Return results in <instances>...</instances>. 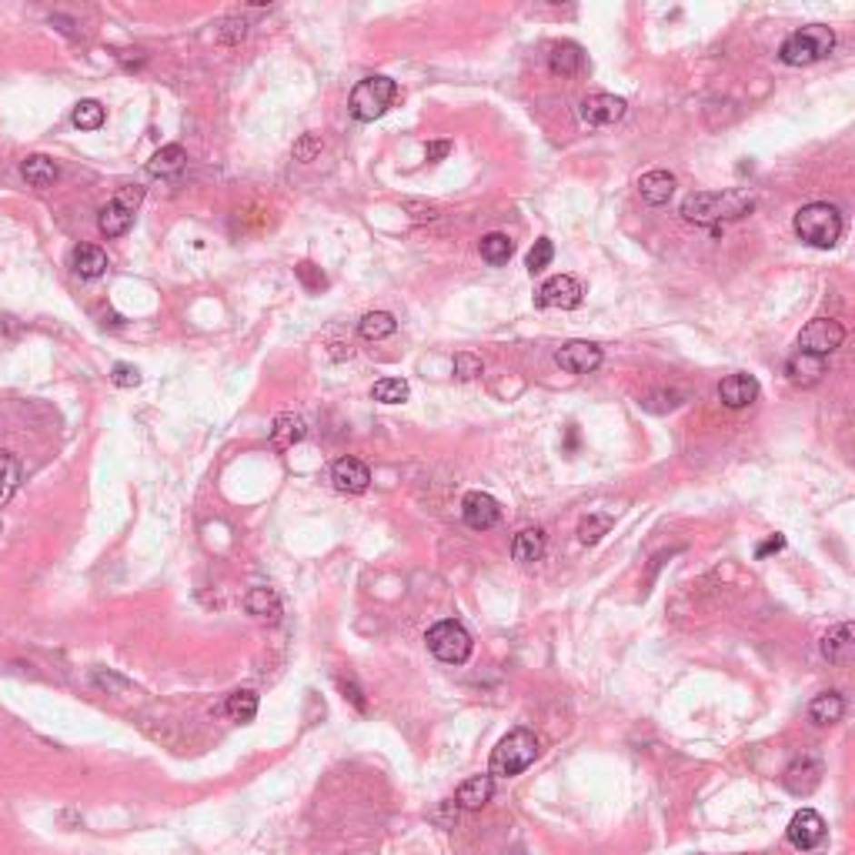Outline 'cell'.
I'll use <instances>...</instances> for the list:
<instances>
[{
    "label": "cell",
    "instance_id": "1",
    "mask_svg": "<svg viewBox=\"0 0 855 855\" xmlns=\"http://www.w3.org/2000/svg\"><path fill=\"white\" fill-rule=\"evenodd\" d=\"M752 207L755 197L749 191H701V194L685 197L681 217L691 224H719V221L745 217Z\"/></svg>",
    "mask_w": 855,
    "mask_h": 855
},
{
    "label": "cell",
    "instance_id": "2",
    "mask_svg": "<svg viewBox=\"0 0 855 855\" xmlns=\"http://www.w3.org/2000/svg\"><path fill=\"white\" fill-rule=\"evenodd\" d=\"M792 227L805 244L829 251V248H835L839 237H842V214H839V207L829 204V201H812V204H805L795 211Z\"/></svg>",
    "mask_w": 855,
    "mask_h": 855
},
{
    "label": "cell",
    "instance_id": "3",
    "mask_svg": "<svg viewBox=\"0 0 855 855\" xmlns=\"http://www.w3.org/2000/svg\"><path fill=\"white\" fill-rule=\"evenodd\" d=\"M538 759V735L528 729L508 731L505 739L498 742V749L492 752V765H488V775L492 779H512V775H522L528 765Z\"/></svg>",
    "mask_w": 855,
    "mask_h": 855
},
{
    "label": "cell",
    "instance_id": "4",
    "mask_svg": "<svg viewBox=\"0 0 855 855\" xmlns=\"http://www.w3.org/2000/svg\"><path fill=\"white\" fill-rule=\"evenodd\" d=\"M835 47V34L825 27V24H809L802 31H795L785 37V44L779 47V57L789 67H809L815 61H825Z\"/></svg>",
    "mask_w": 855,
    "mask_h": 855
},
{
    "label": "cell",
    "instance_id": "5",
    "mask_svg": "<svg viewBox=\"0 0 855 855\" xmlns=\"http://www.w3.org/2000/svg\"><path fill=\"white\" fill-rule=\"evenodd\" d=\"M394 94H398V87H394L392 77H382V74H374V77H364V81L354 84V91H351L348 97V111L354 121H361V124H368V121H378L388 107H392Z\"/></svg>",
    "mask_w": 855,
    "mask_h": 855
},
{
    "label": "cell",
    "instance_id": "6",
    "mask_svg": "<svg viewBox=\"0 0 855 855\" xmlns=\"http://www.w3.org/2000/svg\"><path fill=\"white\" fill-rule=\"evenodd\" d=\"M424 641H428V651H432L434 659L448 661V665H462L472 655V635L458 621H438V625H432Z\"/></svg>",
    "mask_w": 855,
    "mask_h": 855
},
{
    "label": "cell",
    "instance_id": "7",
    "mask_svg": "<svg viewBox=\"0 0 855 855\" xmlns=\"http://www.w3.org/2000/svg\"><path fill=\"white\" fill-rule=\"evenodd\" d=\"M141 197H144L141 187H131V184L121 187V191H117V194L101 207V217H97L101 234H107V237L127 234L131 224H134V211H137V204H141Z\"/></svg>",
    "mask_w": 855,
    "mask_h": 855
},
{
    "label": "cell",
    "instance_id": "8",
    "mask_svg": "<svg viewBox=\"0 0 855 855\" xmlns=\"http://www.w3.org/2000/svg\"><path fill=\"white\" fill-rule=\"evenodd\" d=\"M842 341H845V328L839 324V321L815 318V321H809V324L802 328V334H799V351H805V354H819V358H829Z\"/></svg>",
    "mask_w": 855,
    "mask_h": 855
},
{
    "label": "cell",
    "instance_id": "9",
    "mask_svg": "<svg viewBox=\"0 0 855 855\" xmlns=\"http://www.w3.org/2000/svg\"><path fill=\"white\" fill-rule=\"evenodd\" d=\"M582 294H585V288H582V281L572 278V274H555V278H548L542 288H538L535 301L538 308H558V311H572L582 304Z\"/></svg>",
    "mask_w": 855,
    "mask_h": 855
},
{
    "label": "cell",
    "instance_id": "10",
    "mask_svg": "<svg viewBox=\"0 0 855 855\" xmlns=\"http://www.w3.org/2000/svg\"><path fill=\"white\" fill-rule=\"evenodd\" d=\"M785 839H789V845L799 849V852H812L815 845H822V839H825V819L815 812V809H799V812L792 815L789 829H785Z\"/></svg>",
    "mask_w": 855,
    "mask_h": 855
},
{
    "label": "cell",
    "instance_id": "11",
    "mask_svg": "<svg viewBox=\"0 0 855 855\" xmlns=\"http://www.w3.org/2000/svg\"><path fill=\"white\" fill-rule=\"evenodd\" d=\"M462 518L464 525L474 528V532H488L502 522V505L488 492H468L462 498Z\"/></svg>",
    "mask_w": 855,
    "mask_h": 855
},
{
    "label": "cell",
    "instance_id": "12",
    "mask_svg": "<svg viewBox=\"0 0 855 855\" xmlns=\"http://www.w3.org/2000/svg\"><path fill=\"white\" fill-rule=\"evenodd\" d=\"M625 107H629V104L621 101V97H615V94H592V97L582 101L578 114H582L585 124L608 127V124H619L621 117H625Z\"/></svg>",
    "mask_w": 855,
    "mask_h": 855
},
{
    "label": "cell",
    "instance_id": "13",
    "mask_svg": "<svg viewBox=\"0 0 855 855\" xmlns=\"http://www.w3.org/2000/svg\"><path fill=\"white\" fill-rule=\"evenodd\" d=\"M555 361L562 372L588 374L601 364V348L592 344V341H568V344H562V348L555 351Z\"/></svg>",
    "mask_w": 855,
    "mask_h": 855
},
{
    "label": "cell",
    "instance_id": "14",
    "mask_svg": "<svg viewBox=\"0 0 855 855\" xmlns=\"http://www.w3.org/2000/svg\"><path fill=\"white\" fill-rule=\"evenodd\" d=\"M331 484L338 488L341 495H361L372 484V472L358 458H338L334 468H331Z\"/></svg>",
    "mask_w": 855,
    "mask_h": 855
},
{
    "label": "cell",
    "instance_id": "15",
    "mask_svg": "<svg viewBox=\"0 0 855 855\" xmlns=\"http://www.w3.org/2000/svg\"><path fill=\"white\" fill-rule=\"evenodd\" d=\"M785 374H789V382L799 384V388H812V384H819L825 374H829V364H825V358H819V354L795 351L792 358L785 361Z\"/></svg>",
    "mask_w": 855,
    "mask_h": 855
},
{
    "label": "cell",
    "instance_id": "16",
    "mask_svg": "<svg viewBox=\"0 0 855 855\" xmlns=\"http://www.w3.org/2000/svg\"><path fill=\"white\" fill-rule=\"evenodd\" d=\"M822 782V762L815 755H802L785 769V789L792 795H809L815 792V785Z\"/></svg>",
    "mask_w": 855,
    "mask_h": 855
},
{
    "label": "cell",
    "instance_id": "17",
    "mask_svg": "<svg viewBox=\"0 0 855 855\" xmlns=\"http://www.w3.org/2000/svg\"><path fill=\"white\" fill-rule=\"evenodd\" d=\"M719 398L731 412L749 408V404L759 398V382H755L752 374H729V378H721V384H719Z\"/></svg>",
    "mask_w": 855,
    "mask_h": 855
},
{
    "label": "cell",
    "instance_id": "18",
    "mask_svg": "<svg viewBox=\"0 0 855 855\" xmlns=\"http://www.w3.org/2000/svg\"><path fill=\"white\" fill-rule=\"evenodd\" d=\"M304 434H308V424H304V418H301V414L281 412L278 418H274V424H271V448L288 452V448H294V444H298Z\"/></svg>",
    "mask_w": 855,
    "mask_h": 855
},
{
    "label": "cell",
    "instance_id": "19",
    "mask_svg": "<svg viewBox=\"0 0 855 855\" xmlns=\"http://www.w3.org/2000/svg\"><path fill=\"white\" fill-rule=\"evenodd\" d=\"M548 67L558 77H575L582 67H585V51L572 41L552 44V54H548Z\"/></svg>",
    "mask_w": 855,
    "mask_h": 855
},
{
    "label": "cell",
    "instance_id": "20",
    "mask_svg": "<svg viewBox=\"0 0 855 855\" xmlns=\"http://www.w3.org/2000/svg\"><path fill=\"white\" fill-rule=\"evenodd\" d=\"M492 795H495V779L492 775H472L468 782L458 785L454 802L462 805V809H482V805L492 802Z\"/></svg>",
    "mask_w": 855,
    "mask_h": 855
},
{
    "label": "cell",
    "instance_id": "21",
    "mask_svg": "<svg viewBox=\"0 0 855 855\" xmlns=\"http://www.w3.org/2000/svg\"><path fill=\"white\" fill-rule=\"evenodd\" d=\"M852 645H855L852 621H842V625H835L832 631H825L822 655L829 661H835V665H842V661H849V655H852Z\"/></svg>",
    "mask_w": 855,
    "mask_h": 855
},
{
    "label": "cell",
    "instance_id": "22",
    "mask_svg": "<svg viewBox=\"0 0 855 855\" xmlns=\"http://www.w3.org/2000/svg\"><path fill=\"white\" fill-rule=\"evenodd\" d=\"M639 194L645 204H665L675 194V174L669 171H649L639 177Z\"/></svg>",
    "mask_w": 855,
    "mask_h": 855
},
{
    "label": "cell",
    "instance_id": "23",
    "mask_svg": "<svg viewBox=\"0 0 855 855\" xmlns=\"http://www.w3.org/2000/svg\"><path fill=\"white\" fill-rule=\"evenodd\" d=\"M545 555V532L542 528H525L518 532L515 542H512V558L518 565H532V562H542Z\"/></svg>",
    "mask_w": 855,
    "mask_h": 855
},
{
    "label": "cell",
    "instance_id": "24",
    "mask_svg": "<svg viewBox=\"0 0 855 855\" xmlns=\"http://www.w3.org/2000/svg\"><path fill=\"white\" fill-rule=\"evenodd\" d=\"M71 264H74V274H77V278L94 281L107 271V254H104L97 244H81V248H74Z\"/></svg>",
    "mask_w": 855,
    "mask_h": 855
},
{
    "label": "cell",
    "instance_id": "25",
    "mask_svg": "<svg viewBox=\"0 0 855 855\" xmlns=\"http://www.w3.org/2000/svg\"><path fill=\"white\" fill-rule=\"evenodd\" d=\"M184 164H187V154H184V147L181 144H167V147H161L151 161H147V174L151 177H177L181 171H184Z\"/></svg>",
    "mask_w": 855,
    "mask_h": 855
},
{
    "label": "cell",
    "instance_id": "26",
    "mask_svg": "<svg viewBox=\"0 0 855 855\" xmlns=\"http://www.w3.org/2000/svg\"><path fill=\"white\" fill-rule=\"evenodd\" d=\"M845 715V699L839 695V691H822V695H815L812 705H809V719L815 721V725H835V721H842Z\"/></svg>",
    "mask_w": 855,
    "mask_h": 855
},
{
    "label": "cell",
    "instance_id": "27",
    "mask_svg": "<svg viewBox=\"0 0 855 855\" xmlns=\"http://www.w3.org/2000/svg\"><path fill=\"white\" fill-rule=\"evenodd\" d=\"M244 605H248L251 615L261 619V621H278L281 619V601L271 588H251L248 598H244Z\"/></svg>",
    "mask_w": 855,
    "mask_h": 855
},
{
    "label": "cell",
    "instance_id": "28",
    "mask_svg": "<svg viewBox=\"0 0 855 855\" xmlns=\"http://www.w3.org/2000/svg\"><path fill=\"white\" fill-rule=\"evenodd\" d=\"M224 711L231 715V721L248 725V721H254V715H258V695H254L251 689L231 691L227 701H224Z\"/></svg>",
    "mask_w": 855,
    "mask_h": 855
},
{
    "label": "cell",
    "instance_id": "29",
    "mask_svg": "<svg viewBox=\"0 0 855 855\" xmlns=\"http://www.w3.org/2000/svg\"><path fill=\"white\" fill-rule=\"evenodd\" d=\"M394 328H398V321H394V314H388V311H372V314H364L358 324L361 338L364 341H384L392 338Z\"/></svg>",
    "mask_w": 855,
    "mask_h": 855
},
{
    "label": "cell",
    "instance_id": "30",
    "mask_svg": "<svg viewBox=\"0 0 855 855\" xmlns=\"http://www.w3.org/2000/svg\"><path fill=\"white\" fill-rule=\"evenodd\" d=\"M24 177H27V184L34 187H51L54 181H57V164H54L47 154H31L27 161H24Z\"/></svg>",
    "mask_w": 855,
    "mask_h": 855
},
{
    "label": "cell",
    "instance_id": "31",
    "mask_svg": "<svg viewBox=\"0 0 855 855\" xmlns=\"http://www.w3.org/2000/svg\"><path fill=\"white\" fill-rule=\"evenodd\" d=\"M21 484V462L14 454L0 452V505H7Z\"/></svg>",
    "mask_w": 855,
    "mask_h": 855
},
{
    "label": "cell",
    "instance_id": "32",
    "mask_svg": "<svg viewBox=\"0 0 855 855\" xmlns=\"http://www.w3.org/2000/svg\"><path fill=\"white\" fill-rule=\"evenodd\" d=\"M478 251H482V258L488 261V264H508V258H512V251H515V244L508 241V234H484L482 241H478Z\"/></svg>",
    "mask_w": 855,
    "mask_h": 855
},
{
    "label": "cell",
    "instance_id": "33",
    "mask_svg": "<svg viewBox=\"0 0 855 855\" xmlns=\"http://www.w3.org/2000/svg\"><path fill=\"white\" fill-rule=\"evenodd\" d=\"M104 117H107V111H104L101 101H81L71 114L74 127H81V131H97V127H104Z\"/></svg>",
    "mask_w": 855,
    "mask_h": 855
},
{
    "label": "cell",
    "instance_id": "34",
    "mask_svg": "<svg viewBox=\"0 0 855 855\" xmlns=\"http://www.w3.org/2000/svg\"><path fill=\"white\" fill-rule=\"evenodd\" d=\"M408 382H402V378H382V382H374L372 388V398L382 404H402L408 402Z\"/></svg>",
    "mask_w": 855,
    "mask_h": 855
},
{
    "label": "cell",
    "instance_id": "35",
    "mask_svg": "<svg viewBox=\"0 0 855 855\" xmlns=\"http://www.w3.org/2000/svg\"><path fill=\"white\" fill-rule=\"evenodd\" d=\"M552 258H555V244H552L548 237H538L535 248L528 251V258H525L528 274H538V271H545L548 264H552Z\"/></svg>",
    "mask_w": 855,
    "mask_h": 855
},
{
    "label": "cell",
    "instance_id": "36",
    "mask_svg": "<svg viewBox=\"0 0 855 855\" xmlns=\"http://www.w3.org/2000/svg\"><path fill=\"white\" fill-rule=\"evenodd\" d=\"M608 528H611V518H608V515H592V518H585V522L578 525V538H582L585 545H595V542L605 535Z\"/></svg>",
    "mask_w": 855,
    "mask_h": 855
},
{
    "label": "cell",
    "instance_id": "37",
    "mask_svg": "<svg viewBox=\"0 0 855 855\" xmlns=\"http://www.w3.org/2000/svg\"><path fill=\"white\" fill-rule=\"evenodd\" d=\"M248 37V21L244 17H227V21H221V31H217V41L224 44H237Z\"/></svg>",
    "mask_w": 855,
    "mask_h": 855
},
{
    "label": "cell",
    "instance_id": "38",
    "mask_svg": "<svg viewBox=\"0 0 855 855\" xmlns=\"http://www.w3.org/2000/svg\"><path fill=\"white\" fill-rule=\"evenodd\" d=\"M482 374V358L474 354H454V378L458 382H474Z\"/></svg>",
    "mask_w": 855,
    "mask_h": 855
},
{
    "label": "cell",
    "instance_id": "39",
    "mask_svg": "<svg viewBox=\"0 0 855 855\" xmlns=\"http://www.w3.org/2000/svg\"><path fill=\"white\" fill-rule=\"evenodd\" d=\"M321 137L318 134H301L298 141H294V161H301V164H308V161H314V157L321 154Z\"/></svg>",
    "mask_w": 855,
    "mask_h": 855
},
{
    "label": "cell",
    "instance_id": "40",
    "mask_svg": "<svg viewBox=\"0 0 855 855\" xmlns=\"http://www.w3.org/2000/svg\"><path fill=\"white\" fill-rule=\"evenodd\" d=\"M111 382L117 384V388H137L141 384V372H137L134 364H114V374H111Z\"/></svg>",
    "mask_w": 855,
    "mask_h": 855
},
{
    "label": "cell",
    "instance_id": "41",
    "mask_svg": "<svg viewBox=\"0 0 855 855\" xmlns=\"http://www.w3.org/2000/svg\"><path fill=\"white\" fill-rule=\"evenodd\" d=\"M298 278L304 281V288L308 291H321L328 281H324V274L321 271H314V264H308V261H301L298 264Z\"/></svg>",
    "mask_w": 855,
    "mask_h": 855
},
{
    "label": "cell",
    "instance_id": "42",
    "mask_svg": "<svg viewBox=\"0 0 855 855\" xmlns=\"http://www.w3.org/2000/svg\"><path fill=\"white\" fill-rule=\"evenodd\" d=\"M341 691H344V699H348L358 711H368V701H364V695H361L358 685H351V681H341Z\"/></svg>",
    "mask_w": 855,
    "mask_h": 855
},
{
    "label": "cell",
    "instance_id": "43",
    "mask_svg": "<svg viewBox=\"0 0 855 855\" xmlns=\"http://www.w3.org/2000/svg\"><path fill=\"white\" fill-rule=\"evenodd\" d=\"M404 207H408V211H418L414 221H434V217H438V207L434 204H414V201H408Z\"/></svg>",
    "mask_w": 855,
    "mask_h": 855
},
{
    "label": "cell",
    "instance_id": "44",
    "mask_svg": "<svg viewBox=\"0 0 855 855\" xmlns=\"http://www.w3.org/2000/svg\"><path fill=\"white\" fill-rule=\"evenodd\" d=\"M448 151H452L448 141H434V144L424 147V157H428V161H442V157H448Z\"/></svg>",
    "mask_w": 855,
    "mask_h": 855
},
{
    "label": "cell",
    "instance_id": "45",
    "mask_svg": "<svg viewBox=\"0 0 855 855\" xmlns=\"http://www.w3.org/2000/svg\"><path fill=\"white\" fill-rule=\"evenodd\" d=\"M782 545H785V538L782 535H772L769 542H762V545H759V552H755V555L765 558V555H772V552H779Z\"/></svg>",
    "mask_w": 855,
    "mask_h": 855
}]
</instances>
